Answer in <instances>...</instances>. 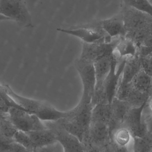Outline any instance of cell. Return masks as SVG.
<instances>
[{"label": "cell", "instance_id": "31", "mask_svg": "<svg viewBox=\"0 0 152 152\" xmlns=\"http://www.w3.org/2000/svg\"><path fill=\"white\" fill-rule=\"evenodd\" d=\"M6 152H30L22 145L13 141L8 144Z\"/></svg>", "mask_w": 152, "mask_h": 152}, {"label": "cell", "instance_id": "28", "mask_svg": "<svg viewBox=\"0 0 152 152\" xmlns=\"http://www.w3.org/2000/svg\"><path fill=\"white\" fill-rule=\"evenodd\" d=\"M13 140L25 147L29 152H33L36 150V148L26 132L18 130L14 135Z\"/></svg>", "mask_w": 152, "mask_h": 152}, {"label": "cell", "instance_id": "26", "mask_svg": "<svg viewBox=\"0 0 152 152\" xmlns=\"http://www.w3.org/2000/svg\"><path fill=\"white\" fill-rule=\"evenodd\" d=\"M11 108H19L26 111L12 99L4 89L2 85L0 84V110L3 112L8 114L9 110Z\"/></svg>", "mask_w": 152, "mask_h": 152}, {"label": "cell", "instance_id": "38", "mask_svg": "<svg viewBox=\"0 0 152 152\" xmlns=\"http://www.w3.org/2000/svg\"><path fill=\"white\" fill-rule=\"evenodd\" d=\"M33 152H36V150H35V151H34Z\"/></svg>", "mask_w": 152, "mask_h": 152}, {"label": "cell", "instance_id": "3", "mask_svg": "<svg viewBox=\"0 0 152 152\" xmlns=\"http://www.w3.org/2000/svg\"><path fill=\"white\" fill-rule=\"evenodd\" d=\"M8 114L9 119L18 130L26 133L48 129L36 115L25 110L11 108Z\"/></svg>", "mask_w": 152, "mask_h": 152}, {"label": "cell", "instance_id": "19", "mask_svg": "<svg viewBox=\"0 0 152 152\" xmlns=\"http://www.w3.org/2000/svg\"><path fill=\"white\" fill-rule=\"evenodd\" d=\"M112 120V111L110 104H98L93 107L91 122L97 121L110 125Z\"/></svg>", "mask_w": 152, "mask_h": 152}, {"label": "cell", "instance_id": "4", "mask_svg": "<svg viewBox=\"0 0 152 152\" xmlns=\"http://www.w3.org/2000/svg\"><path fill=\"white\" fill-rule=\"evenodd\" d=\"M121 37H117L110 42L104 40L93 43H83L80 58L94 63L102 57L113 55Z\"/></svg>", "mask_w": 152, "mask_h": 152}, {"label": "cell", "instance_id": "15", "mask_svg": "<svg viewBox=\"0 0 152 152\" xmlns=\"http://www.w3.org/2000/svg\"><path fill=\"white\" fill-rule=\"evenodd\" d=\"M70 114V110L66 112L58 110L51 104L44 102L34 114L42 121H57L68 118Z\"/></svg>", "mask_w": 152, "mask_h": 152}, {"label": "cell", "instance_id": "27", "mask_svg": "<svg viewBox=\"0 0 152 152\" xmlns=\"http://www.w3.org/2000/svg\"><path fill=\"white\" fill-rule=\"evenodd\" d=\"M125 5L148 13L152 17V4L148 0H122Z\"/></svg>", "mask_w": 152, "mask_h": 152}, {"label": "cell", "instance_id": "37", "mask_svg": "<svg viewBox=\"0 0 152 152\" xmlns=\"http://www.w3.org/2000/svg\"><path fill=\"white\" fill-rule=\"evenodd\" d=\"M151 91L152 92V86H151Z\"/></svg>", "mask_w": 152, "mask_h": 152}, {"label": "cell", "instance_id": "9", "mask_svg": "<svg viewBox=\"0 0 152 152\" xmlns=\"http://www.w3.org/2000/svg\"><path fill=\"white\" fill-rule=\"evenodd\" d=\"M111 137L109 124L102 122H92L88 130V137L90 143L103 147L108 144Z\"/></svg>", "mask_w": 152, "mask_h": 152}, {"label": "cell", "instance_id": "18", "mask_svg": "<svg viewBox=\"0 0 152 152\" xmlns=\"http://www.w3.org/2000/svg\"><path fill=\"white\" fill-rule=\"evenodd\" d=\"M113 114V120L120 126H122L123 122L131 108L126 101L114 97L110 104Z\"/></svg>", "mask_w": 152, "mask_h": 152}, {"label": "cell", "instance_id": "35", "mask_svg": "<svg viewBox=\"0 0 152 152\" xmlns=\"http://www.w3.org/2000/svg\"><path fill=\"white\" fill-rule=\"evenodd\" d=\"M10 20V19L8 18H6V17H4V16H2V15L0 14V22L3 20Z\"/></svg>", "mask_w": 152, "mask_h": 152}, {"label": "cell", "instance_id": "17", "mask_svg": "<svg viewBox=\"0 0 152 152\" xmlns=\"http://www.w3.org/2000/svg\"><path fill=\"white\" fill-rule=\"evenodd\" d=\"M138 52L136 44L129 38L124 37H121L114 53L119 58H129L137 56Z\"/></svg>", "mask_w": 152, "mask_h": 152}, {"label": "cell", "instance_id": "33", "mask_svg": "<svg viewBox=\"0 0 152 152\" xmlns=\"http://www.w3.org/2000/svg\"><path fill=\"white\" fill-rule=\"evenodd\" d=\"M102 147V152H114L113 150L112 147L109 144L106 145Z\"/></svg>", "mask_w": 152, "mask_h": 152}, {"label": "cell", "instance_id": "30", "mask_svg": "<svg viewBox=\"0 0 152 152\" xmlns=\"http://www.w3.org/2000/svg\"><path fill=\"white\" fill-rule=\"evenodd\" d=\"M140 59L141 68L152 78V56H147Z\"/></svg>", "mask_w": 152, "mask_h": 152}, {"label": "cell", "instance_id": "12", "mask_svg": "<svg viewBox=\"0 0 152 152\" xmlns=\"http://www.w3.org/2000/svg\"><path fill=\"white\" fill-rule=\"evenodd\" d=\"M114 53L110 56L102 57L94 62V68L96 78L95 90H104V83L110 70Z\"/></svg>", "mask_w": 152, "mask_h": 152}, {"label": "cell", "instance_id": "10", "mask_svg": "<svg viewBox=\"0 0 152 152\" xmlns=\"http://www.w3.org/2000/svg\"><path fill=\"white\" fill-rule=\"evenodd\" d=\"M100 25L105 34L111 38L126 37V35L121 11L112 18L100 21Z\"/></svg>", "mask_w": 152, "mask_h": 152}, {"label": "cell", "instance_id": "21", "mask_svg": "<svg viewBox=\"0 0 152 152\" xmlns=\"http://www.w3.org/2000/svg\"><path fill=\"white\" fill-rule=\"evenodd\" d=\"M62 128L66 132L77 137L81 142L84 144L88 137V134L84 129L75 121L69 118L62 120Z\"/></svg>", "mask_w": 152, "mask_h": 152}, {"label": "cell", "instance_id": "34", "mask_svg": "<svg viewBox=\"0 0 152 152\" xmlns=\"http://www.w3.org/2000/svg\"><path fill=\"white\" fill-rule=\"evenodd\" d=\"M8 117V114L3 112L0 110V120L4 118H7V117Z\"/></svg>", "mask_w": 152, "mask_h": 152}, {"label": "cell", "instance_id": "23", "mask_svg": "<svg viewBox=\"0 0 152 152\" xmlns=\"http://www.w3.org/2000/svg\"><path fill=\"white\" fill-rule=\"evenodd\" d=\"M150 94L142 93L134 89L132 86L131 89L126 100L130 107H138L148 101Z\"/></svg>", "mask_w": 152, "mask_h": 152}, {"label": "cell", "instance_id": "29", "mask_svg": "<svg viewBox=\"0 0 152 152\" xmlns=\"http://www.w3.org/2000/svg\"><path fill=\"white\" fill-rule=\"evenodd\" d=\"M139 46L140 58L149 56L152 52V34L145 38Z\"/></svg>", "mask_w": 152, "mask_h": 152}, {"label": "cell", "instance_id": "1", "mask_svg": "<svg viewBox=\"0 0 152 152\" xmlns=\"http://www.w3.org/2000/svg\"><path fill=\"white\" fill-rule=\"evenodd\" d=\"M0 14L22 28L34 27L32 17L24 0H0Z\"/></svg>", "mask_w": 152, "mask_h": 152}, {"label": "cell", "instance_id": "22", "mask_svg": "<svg viewBox=\"0 0 152 152\" xmlns=\"http://www.w3.org/2000/svg\"><path fill=\"white\" fill-rule=\"evenodd\" d=\"M134 152H152V132L148 131L142 137H134Z\"/></svg>", "mask_w": 152, "mask_h": 152}, {"label": "cell", "instance_id": "2", "mask_svg": "<svg viewBox=\"0 0 152 152\" xmlns=\"http://www.w3.org/2000/svg\"><path fill=\"white\" fill-rule=\"evenodd\" d=\"M75 66L83 87L82 97L80 102L91 104L96 85L94 63L79 58L76 61Z\"/></svg>", "mask_w": 152, "mask_h": 152}, {"label": "cell", "instance_id": "20", "mask_svg": "<svg viewBox=\"0 0 152 152\" xmlns=\"http://www.w3.org/2000/svg\"><path fill=\"white\" fill-rule=\"evenodd\" d=\"M152 78L141 69L133 78L132 86L134 89L150 94L151 91Z\"/></svg>", "mask_w": 152, "mask_h": 152}, {"label": "cell", "instance_id": "39", "mask_svg": "<svg viewBox=\"0 0 152 152\" xmlns=\"http://www.w3.org/2000/svg\"><path fill=\"white\" fill-rule=\"evenodd\" d=\"M55 152H56V151H55Z\"/></svg>", "mask_w": 152, "mask_h": 152}, {"label": "cell", "instance_id": "7", "mask_svg": "<svg viewBox=\"0 0 152 152\" xmlns=\"http://www.w3.org/2000/svg\"><path fill=\"white\" fill-rule=\"evenodd\" d=\"M147 102L138 107L130 108L122 126L130 131L132 138L142 137L149 131L148 125L143 118V112Z\"/></svg>", "mask_w": 152, "mask_h": 152}, {"label": "cell", "instance_id": "25", "mask_svg": "<svg viewBox=\"0 0 152 152\" xmlns=\"http://www.w3.org/2000/svg\"><path fill=\"white\" fill-rule=\"evenodd\" d=\"M18 129L9 119V117L0 120V137L13 140Z\"/></svg>", "mask_w": 152, "mask_h": 152}, {"label": "cell", "instance_id": "14", "mask_svg": "<svg viewBox=\"0 0 152 152\" xmlns=\"http://www.w3.org/2000/svg\"><path fill=\"white\" fill-rule=\"evenodd\" d=\"M55 134L57 142L61 145L63 152H85L84 144L64 129Z\"/></svg>", "mask_w": 152, "mask_h": 152}, {"label": "cell", "instance_id": "6", "mask_svg": "<svg viewBox=\"0 0 152 152\" xmlns=\"http://www.w3.org/2000/svg\"><path fill=\"white\" fill-rule=\"evenodd\" d=\"M121 12L127 33L141 30L152 24L151 15L124 4Z\"/></svg>", "mask_w": 152, "mask_h": 152}, {"label": "cell", "instance_id": "8", "mask_svg": "<svg viewBox=\"0 0 152 152\" xmlns=\"http://www.w3.org/2000/svg\"><path fill=\"white\" fill-rule=\"evenodd\" d=\"M59 32L73 36L80 39L83 43H93L105 40L107 36L103 30L100 31L95 28L80 27L74 28H58Z\"/></svg>", "mask_w": 152, "mask_h": 152}, {"label": "cell", "instance_id": "5", "mask_svg": "<svg viewBox=\"0 0 152 152\" xmlns=\"http://www.w3.org/2000/svg\"><path fill=\"white\" fill-rule=\"evenodd\" d=\"M118 58L114 53L112 62L110 70L104 83V89L108 103L110 104L116 96L118 87L119 85L124 67L126 58L121 59L118 63Z\"/></svg>", "mask_w": 152, "mask_h": 152}, {"label": "cell", "instance_id": "11", "mask_svg": "<svg viewBox=\"0 0 152 152\" xmlns=\"http://www.w3.org/2000/svg\"><path fill=\"white\" fill-rule=\"evenodd\" d=\"M93 106L91 104H86L80 102L75 108L70 110V116L67 118L72 119L78 123L88 134L92 121Z\"/></svg>", "mask_w": 152, "mask_h": 152}, {"label": "cell", "instance_id": "24", "mask_svg": "<svg viewBox=\"0 0 152 152\" xmlns=\"http://www.w3.org/2000/svg\"><path fill=\"white\" fill-rule=\"evenodd\" d=\"M112 134L113 142L122 147H127L132 138L130 131L124 126L117 129Z\"/></svg>", "mask_w": 152, "mask_h": 152}, {"label": "cell", "instance_id": "13", "mask_svg": "<svg viewBox=\"0 0 152 152\" xmlns=\"http://www.w3.org/2000/svg\"><path fill=\"white\" fill-rule=\"evenodd\" d=\"M3 87L12 99L20 107L29 113L34 114L39 110L44 102L31 99L20 95L14 92L10 87L6 84L2 85Z\"/></svg>", "mask_w": 152, "mask_h": 152}, {"label": "cell", "instance_id": "16", "mask_svg": "<svg viewBox=\"0 0 152 152\" xmlns=\"http://www.w3.org/2000/svg\"><path fill=\"white\" fill-rule=\"evenodd\" d=\"M26 133L36 149L46 147L58 142L55 133L48 129L31 131Z\"/></svg>", "mask_w": 152, "mask_h": 152}, {"label": "cell", "instance_id": "36", "mask_svg": "<svg viewBox=\"0 0 152 152\" xmlns=\"http://www.w3.org/2000/svg\"><path fill=\"white\" fill-rule=\"evenodd\" d=\"M149 56H152V52L151 53V54H150V55H149Z\"/></svg>", "mask_w": 152, "mask_h": 152}, {"label": "cell", "instance_id": "32", "mask_svg": "<svg viewBox=\"0 0 152 152\" xmlns=\"http://www.w3.org/2000/svg\"><path fill=\"white\" fill-rule=\"evenodd\" d=\"M85 152H102V149H100L99 147L89 143L85 147Z\"/></svg>", "mask_w": 152, "mask_h": 152}]
</instances>
